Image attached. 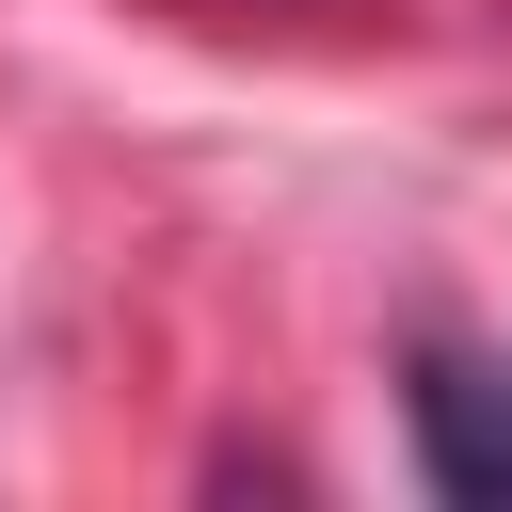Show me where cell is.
Returning a JSON list of instances; mask_svg holds the SVG:
<instances>
[{"label":"cell","mask_w":512,"mask_h":512,"mask_svg":"<svg viewBox=\"0 0 512 512\" xmlns=\"http://www.w3.org/2000/svg\"><path fill=\"white\" fill-rule=\"evenodd\" d=\"M416 480L448 512H512V368L496 352H416Z\"/></svg>","instance_id":"6da1fadb"}]
</instances>
